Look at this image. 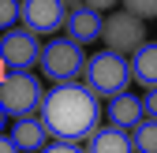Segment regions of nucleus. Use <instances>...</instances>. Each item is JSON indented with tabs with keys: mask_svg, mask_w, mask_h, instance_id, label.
I'll list each match as a JSON object with an SVG mask.
<instances>
[{
	"mask_svg": "<svg viewBox=\"0 0 157 153\" xmlns=\"http://www.w3.org/2000/svg\"><path fill=\"white\" fill-rule=\"evenodd\" d=\"M37 120L56 142H82V138L90 142V135L101 123V101L94 90H86V82L52 86V93H45L41 101Z\"/></svg>",
	"mask_w": 157,
	"mask_h": 153,
	"instance_id": "nucleus-1",
	"label": "nucleus"
},
{
	"mask_svg": "<svg viewBox=\"0 0 157 153\" xmlns=\"http://www.w3.org/2000/svg\"><path fill=\"white\" fill-rule=\"evenodd\" d=\"M131 79H135V71H131V60L127 56H120V52H94L90 56V64H86V71H82V82H86V90H94L97 97H124L127 93V86H131Z\"/></svg>",
	"mask_w": 157,
	"mask_h": 153,
	"instance_id": "nucleus-2",
	"label": "nucleus"
},
{
	"mask_svg": "<svg viewBox=\"0 0 157 153\" xmlns=\"http://www.w3.org/2000/svg\"><path fill=\"white\" fill-rule=\"evenodd\" d=\"M41 101H45V90H41V79H37V75L15 71V75H4V79H0V108H4V116L30 120L34 112H41Z\"/></svg>",
	"mask_w": 157,
	"mask_h": 153,
	"instance_id": "nucleus-3",
	"label": "nucleus"
},
{
	"mask_svg": "<svg viewBox=\"0 0 157 153\" xmlns=\"http://www.w3.org/2000/svg\"><path fill=\"white\" fill-rule=\"evenodd\" d=\"M86 56H82V45H75L71 37H52L41 49V75L52 79V86H67V82H78V75L86 71Z\"/></svg>",
	"mask_w": 157,
	"mask_h": 153,
	"instance_id": "nucleus-4",
	"label": "nucleus"
},
{
	"mask_svg": "<svg viewBox=\"0 0 157 153\" xmlns=\"http://www.w3.org/2000/svg\"><path fill=\"white\" fill-rule=\"evenodd\" d=\"M41 37L30 34V30H8L0 37V64L8 67V75L15 71H30L41 64Z\"/></svg>",
	"mask_w": 157,
	"mask_h": 153,
	"instance_id": "nucleus-5",
	"label": "nucleus"
},
{
	"mask_svg": "<svg viewBox=\"0 0 157 153\" xmlns=\"http://www.w3.org/2000/svg\"><path fill=\"white\" fill-rule=\"evenodd\" d=\"M101 41L109 45V52H120V56H135L146 45V26L142 19H135L131 11H112L105 19V34Z\"/></svg>",
	"mask_w": 157,
	"mask_h": 153,
	"instance_id": "nucleus-6",
	"label": "nucleus"
},
{
	"mask_svg": "<svg viewBox=\"0 0 157 153\" xmlns=\"http://www.w3.org/2000/svg\"><path fill=\"white\" fill-rule=\"evenodd\" d=\"M71 4H60V0H23L19 4V19H23V30L30 34H56L60 26H67Z\"/></svg>",
	"mask_w": 157,
	"mask_h": 153,
	"instance_id": "nucleus-7",
	"label": "nucleus"
},
{
	"mask_svg": "<svg viewBox=\"0 0 157 153\" xmlns=\"http://www.w3.org/2000/svg\"><path fill=\"white\" fill-rule=\"evenodd\" d=\"M67 34L75 45H90L105 34V15L94 11L86 4H71V15H67Z\"/></svg>",
	"mask_w": 157,
	"mask_h": 153,
	"instance_id": "nucleus-8",
	"label": "nucleus"
},
{
	"mask_svg": "<svg viewBox=\"0 0 157 153\" xmlns=\"http://www.w3.org/2000/svg\"><path fill=\"white\" fill-rule=\"evenodd\" d=\"M146 120L142 112V97H135V93H124V97H112L109 101V123L120 127V131H135Z\"/></svg>",
	"mask_w": 157,
	"mask_h": 153,
	"instance_id": "nucleus-9",
	"label": "nucleus"
},
{
	"mask_svg": "<svg viewBox=\"0 0 157 153\" xmlns=\"http://www.w3.org/2000/svg\"><path fill=\"white\" fill-rule=\"evenodd\" d=\"M86 153H135L131 146V131H120V127H97L90 142H86Z\"/></svg>",
	"mask_w": 157,
	"mask_h": 153,
	"instance_id": "nucleus-10",
	"label": "nucleus"
},
{
	"mask_svg": "<svg viewBox=\"0 0 157 153\" xmlns=\"http://www.w3.org/2000/svg\"><path fill=\"white\" fill-rule=\"evenodd\" d=\"M11 142L19 146V153H41L45 142H49V131H45L41 120H34V116H30V120H15Z\"/></svg>",
	"mask_w": 157,
	"mask_h": 153,
	"instance_id": "nucleus-11",
	"label": "nucleus"
},
{
	"mask_svg": "<svg viewBox=\"0 0 157 153\" xmlns=\"http://www.w3.org/2000/svg\"><path fill=\"white\" fill-rule=\"evenodd\" d=\"M131 71H135V82H142L146 90H157V41H146L131 56Z\"/></svg>",
	"mask_w": 157,
	"mask_h": 153,
	"instance_id": "nucleus-12",
	"label": "nucleus"
},
{
	"mask_svg": "<svg viewBox=\"0 0 157 153\" xmlns=\"http://www.w3.org/2000/svg\"><path fill=\"white\" fill-rule=\"evenodd\" d=\"M131 146H135V153H157V120H142L135 127Z\"/></svg>",
	"mask_w": 157,
	"mask_h": 153,
	"instance_id": "nucleus-13",
	"label": "nucleus"
},
{
	"mask_svg": "<svg viewBox=\"0 0 157 153\" xmlns=\"http://www.w3.org/2000/svg\"><path fill=\"white\" fill-rule=\"evenodd\" d=\"M124 11H131L135 19H142V23H146V19H157V0H127Z\"/></svg>",
	"mask_w": 157,
	"mask_h": 153,
	"instance_id": "nucleus-14",
	"label": "nucleus"
},
{
	"mask_svg": "<svg viewBox=\"0 0 157 153\" xmlns=\"http://www.w3.org/2000/svg\"><path fill=\"white\" fill-rule=\"evenodd\" d=\"M15 23H19V4L0 0V30H15Z\"/></svg>",
	"mask_w": 157,
	"mask_h": 153,
	"instance_id": "nucleus-15",
	"label": "nucleus"
},
{
	"mask_svg": "<svg viewBox=\"0 0 157 153\" xmlns=\"http://www.w3.org/2000/svg\"><path fill=\"white\" fill-rule=\"evenodd\" d=\"M142 112H146V120H157V90H146V97H142Z\"/></svg>",
	"mask_w": 157,
	"mask_h": 153,
	"instance_id": "nucleus-16",
	"label": "nucleus"
},
{
	"mask_svg": "<svg viewBox=\"0 0 157 153\" xmlns=\"http://www.w3.org/2000/svg\"><path fill=\"white\" fill-rule=\"evenodd\" d=\"M41 153H82V149H78L75 142H52V146H45Z\"/></svg>",
	"mask_w": 157,
	"mask_h": 153,
	"instance_id": "nucleus-17",
	"label": "nucleus"
},
{
	"mask_svg": "<svg viewBox=\"0 0 157 153\" xmlns=\"http://www.w3.org/2000/svg\"><path fill=\"white\" fill-rule=\"evenodd\" d=\"M0 153H19V146L11 142V135H0Z\"/></svg>",
	"mask_w": 157,
	"mask_h": 153,
	"instance_id": "nucleus-18",
	"label": "nucleus"
},
{
	"mask_svg": "<svg viewBox=\"0 0 157 153\" xmlns=\"http://www.w3.org/2000/svg\"><path fill=\"white\" fill-rule=\"evenodd\" d=\"M0 135H4V108H0Z\"/></svg>",
	"mask_w": 157,
	"mask_h": 153,
	"instance_id": "nucleus-19",
	"label": "nucleus"
}]
</instances>
